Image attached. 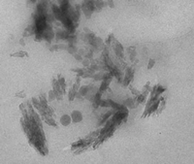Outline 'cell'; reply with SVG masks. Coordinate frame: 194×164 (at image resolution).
Returning <instances> with one entry per match:
<instances>
[{
  "instance_id": "1",
  "label": "cell",
  "mask_w": 194,
  "mask_h": 164,
  "mask_svg": "<svg viewBox=\"0 0 194 164\" xmlns=\"http://www.w3.org/2000/svg\"><path fill=\"white\" fill-rule=\"evenodd\" d=\"M71 118L74 122H80L83 121V115L80 111H73L71 114Z\"/></svg>"
},
{
  "instance_id": "2",
  "label": "cell",
  "mask_w": 194,
  "mask_h": 164,
  "mask_svg": "<svg viewBox=\"0 0 194 164\" xmlns=\"http://www.w3.org/2000/svg\"><path fill=\"white\" fill-rule=\"evenodd\" d=\"M72 122V118L69 115H63L60 117V123L63 126H68Z\"/></svg>"
},
{
  "instance_id": "3",
  "label": "cell",
  "mask_w": 194,
  "mask_h": 164,
  "mask_svg": "<svg viewBox=\"0 0 194 164\" xmlns=\"http://www.w3.org/2000/svg\"><path fill=\"white\" fill-rule=\"evenodd\" d=\"M88 90H89V87H88V86H83V87L80 88V89H79V93L81 94V95H83V96H85V95L88 94Z\"/></svg>"
},
{
  "instance_id": "4",
  "label": "cell",
  "mask_w": 194,
  "mask_h": 164,
  "mask_svg": "<svg viewBox=\"0 0 194 164\" xmlns=\"http://www.w3.org/2000/svg\"><path fill=\"white\" fill-rule=\"evenodd\" d=\"M56 98V94L54 92V90H50V91H49V102H52V101H54V99Z\"/></svg>"
},
{
  "instance_id": "5",
  "label": "cell",
  "mask_w": 194,
  "mask_h": 164,
  "mask_svg": "<svg viewBox=\"0 0 194 164\" xmlns=\"http://www.w3.org/2000/svg\"><path fill=\"white\" fill-rule=\"evenodd\" d=\"M155 61L153 60V59H151V60L149 61V65H147V69H151V68H152V67H153V65H155Z\"/></svg>"
},
{
  "instance_id": "6",
  "label": "cell",
  "mask_w": 194,
  "mask_h": 164,
  "mask_svg": "<svg viewBox=\"0 0 194 164\" xmlns=\"http://www.w3.org/2000/svg\"><path fill=\"white\" fill-rule=\"evenodd\" d=\"M84 66H88V59L84 61Z\"/></svg>"
}]
</instances>
